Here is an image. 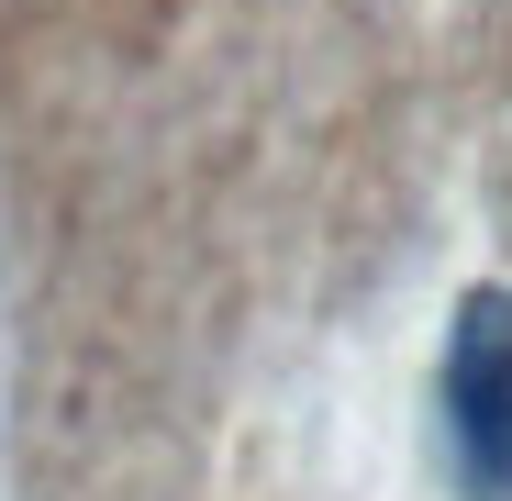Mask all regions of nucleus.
Here are the masks:
<instances>
[{
    "mask_svg": "<svg viewBox=\"0 0 512 501\" xmlns=\"http://www.w3.org/2000/svg\"><path fill=\"white\" fill-rule=\"evenodd\" d=\"M446 457L468 501H512V290H468L446 334Z\"/></svg>",
    "mask_w": 512,
    "mask_h": 501,
    "instance_id": "f257e3e1",
    "label": "nucleus"
}]
</instances>
